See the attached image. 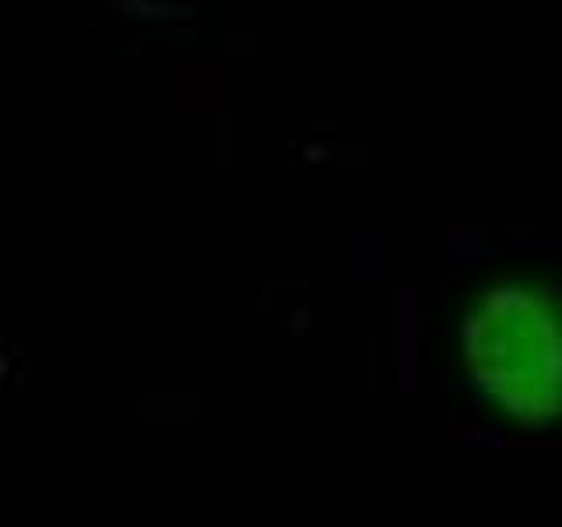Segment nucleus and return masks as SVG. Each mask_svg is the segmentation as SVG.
Instances as JSON below:
<instances>
[{
  "label": "nucleus",
  "instance_id": "f257e3e1",
  "mask_svg": "<svg viewBox=\"0 0 562 527\" xmlns=\"http://www.w3.org/2000/svg\"><path fill=\"white\" fill-rule=\"evenodd\" d=\"M464 359L479 391L509 418L562 415V306L544 289L506 281L474 299Z\"/></svg>",
  "mask_w": 562,
  "mask_h": 527
}]
</instances>
